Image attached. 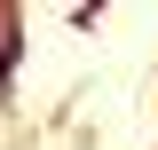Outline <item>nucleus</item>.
<instances>
[{
    "label": "nucleus",
    "instance_id": "f257e3e1",
    "mask_svg": "<svg viewBox=\"0 0 158 150\" xmlns=\"http://www.w3.org/2000/svg\"><path fill=\"white\" fill-rule=\"evenodd\" d=\"M16 71H24V16L0 8V103H16Z\"/></svg>",
    "mask_w": 158,
    "mask_h": 150
}]
</instances>
